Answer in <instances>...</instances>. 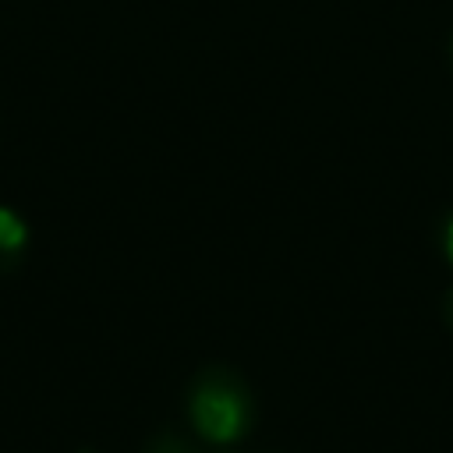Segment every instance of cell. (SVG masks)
<instances>
[{
  "label": "cell",
  "mask_w": 453,
  "mask_h": 453,
  "mask_svg": "<svg viewBox=\"0 0 453 453\" xmlns=\"http://www.w3.org/2000/svg\"><path fill=\"white\" fill-rule=\"evenodd\" d=\"M21 241H25L21 219L14 212L0 209V251H14V248H21Z\"/></svg>",
  "instance_id": "7a4b0ae2"
},
{
  "label": "cell",
  "mask_w": 453,
  "mask_h": 453,
  "mask_svg": "<svg viewBox=\"0 0 453 453\" xmlns=\"http://www.w3.org/2000/svg\"><path fill=\"white\" fill-rule=\"evenodd\" d=\"M191 414H195V425L205 439H216V442H230L244 432L248 425V407L244 400L230 389V386H216V382H202L191 396Z\"/></svg>",
  "instance_id": "6da1fadb"
},
{
  "label": "cell",
  "mask_w": 453,
  "mask_h": 453,
  "mask_svg": "<svg viewBox=\"0 0 453 453\" xmlns=\"http://www.w3.org/2000/svg\"><path fill=\"white\" fill-rule=\"evenodd\" d=\"M446 251H449V262H453V219H449V226H446Z\"/></svg>",
  "instance_id": "277c9868"
},
{
  "label": "cell",
  "mask_w": 453,
  "mask_h": 453,
  "mask_svg": "<svg viewBox=\"0 0 453 453\" xmlns=\"http://www.w3.org/2000/svg\"><path fill=\"white\" fill-rule=\"evenodd\" d=\"M152 453H188V449H184L177 439H163V442L152 446Z\"/></svg>",
  "instance_id": "3957f363"
}]
</instances>
